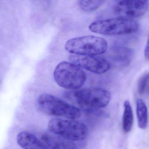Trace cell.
<instances>
[{"label": "cell", "mask_w": 149, "mask_h": 149, "mask_svg": "<svg viewBox=\"0 0 149 149\" xmlns=\"http://www.w3.org/2000/svg\"><path fill=\"white\" fill-rule=\"evenodd\" d=\"M69 100L85 107L102 108L107 106L111 99L110 93L101 88L72 90L65 94Z\"/></svg>", "instance_id": "6da1fadb"}, {"label": "cell", "mask_w": 149, "mask_h": 149, "mask_svg": "<svg viewBox=\"0 0 149 149\" xmlns=\"http://www.w3.org/2000/svg\"><path fill=\"white\" fill-rule=\"evenodd\" d=\"M53 75L58 85L69 90L80 89L86 79V73L81 68L67 61H63L57 66Z\"/></svg>", "instance_id": "7a4b0ae2"}, {"label": "cell", "mask_w": 149, "mask_h": 149, "mask_svg": "<svg viewBox=\"0 0 149 149\" xmlns=\"http://www.w3.org/2000/svg\"><path fill=\"white\" fill-rule=\"evenodd\" d=\"M65 48L68 52L74 55L96 56L107 51L108 44L100 37L86 36L70 39Z\"/></svg>", "instance_id": "3957f363"}, {"label": "cell", "mask_w": 149, "mask_h": 149, "mask_svg": "<svg viewBox=\"0 0 149 149\" xmlns=\"http://www.w3.org/2000/svg\"><path fill=\"white\" fill-rule=\"evenodd\" d=\"M138 28L139 24L135 20L122 17L99 20L89 26V30L93 32L111 36L134 33Z\"/></svg>", "instance_id": "277c9868"}, {"label": "cell", "mask_w": 149, "mask_h": 149, "mask_svg": "<svg viewBox=\"0 0 149 149\" xmlns=\"http://www.w3.org/2000/svg\"><path fill=\"white\" fill-rule=\"evenodd\" d=\"M37 105L42 112L49 115L71 120H77L81 116L79 108L51 94H41L38 99Z\"/></svg>", "instance_id": "5b68a950"}, {"label": "cell", "mask_w": 149, "mask_h": 149, "mask_svg": "<svg viewBox=\"0 0 149 149\" xmlns=\"http://www.w3.org/2000/svg\"><path fill=\"white\" fill-rule=\"evenodd\" d=\"M48 127L51 133L72 141H82L88 134V129L85 124L73 120L53 118L49 122Z\"/></svg>", "instance_id": "8992f818"}, {"label": "cell", "mask_w": 149, "mask_h": 149, "mask_svg": "<svg viewBox=\"0 0 149 149\" xmlns=\"http://www.w3.org/2000/svg\"><path fill=\"white\" fill-rule=\"evenodd\" d=\"M149 1L144 0H124L116 2L113 7L118 17L131 18L143 15L148 10Z\"/></svg>", "instance_id": "52a82bcc"}, {"label": "cell", "mask_w": 149, "mask_h": 149, "mask_svg": "<svg viewBox=\"0 0 149 149\" xmlns=\"http://www.w3.org/2000/svg\"><path fill=\"white\" fill-rule=\"evenodd\" d=\"M70 62L81 68H83L94 73H104L110 67L108 61L95 56H82L72 54L69 57Z\"/></svg>", "instance_id": "ba28073f"}, {"label": "cell", "mask_w": 149, "mask_h": 149, "mask_svg": "<svg viewBox=\"0 0 149 149\" xmlns=\"http://www.w3.org/2000/svg\"><path fill=\"white\" fill-rule=\"evenodd\" d=\"M17 141L23 149H49L42 141L29 132L19 133L17 137Z\"/></svg>", "instance_id": "9c48e42d"}, {"label": "cell", "mask_w": 149, "mask_h": 149, "mask_svg": "<svg viewBox=\"0 0 149 149\" xmlns=\"http://www.w3.org/2000/svg\"><path fill=\"white\" fill-rule=\"evenodd\" d=\"M42 141L49 149H76L74 144L70 141L52 133L43 135Z\"/></svg>", "instance_id": "30bf717a"}, {"label": "cell", "mask_w": 149, "mask_h": 149, "mask_svg": "<svg viewBox=\"0 0 149 149\" xmlns=\"http://www.w3.org/2000/svg\"><path fill=\"white\" fill-rule=\"evenodd\" d=\"M136 110L138 127L145 129L148 123V112L147 106L141 99H138L136 102Z\"/></svg>", "instance_id": "8fae6325"}, {"label": "cell", "mask_w": 149, "mask_h": 149, "mask_svg": "<svg viewBox=\"0 0 149 149\" xmlns=\"http://www.w3.org/2000/svg\"><path fill=\"white\" fill-rule=\"evenodd\" d=\"M124 110L123 116V127L126 133L131 131L134 122V116L131 104L129 101L126 100L124 103Z\"/></svg>", "instance_id": "7c38bea8"}, {"label": "cell", "mask_w": 149, "mask_h": 149, "mask_svg": "<svg viewBox=\"0 0 149 149\" xmlns=\"http://www.w3.org/2000/svg\"><path fill=\"white\" fill-rule=\"evenodd\" d=\"M104 1H86L81 0L78 1L80 8L85 12H92L98 9L104 2Z\"/></svg>", "instance_id": "4fadbf2b"}, {"label": "cell", "mask_w": 149, "mask_h": 149, "mask_svg": "<svg viewBox=\"0 0 149 149\" xmlns=\"http://www.w3.org/2000/svg\"><path fill=\"white\" fill-rule=\"evenodd\" d=\"M138 92L140 94H143L149 88V72L143 74L139 79L138 81Z\"/></svg>", "instance_id": "5bb4252c"}, {"label": "cell", "mask_w": 149, "mask_h": 149, "mask_svg": "<svg viewBox=\"0 0 149 149\" xmlns=\"http://www.w3.org/2000/svg\"><path fill=\"white\" fill-rule=\"evenodd\" d=\"M144 55L145 58L149 60V36L144 49Z\"/></svg>", "instance_id": "9a60e30c"}]
</instances>
